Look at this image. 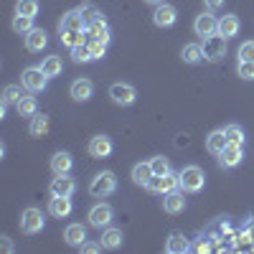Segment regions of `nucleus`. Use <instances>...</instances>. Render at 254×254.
Instances as JSON below:
<instances>
[{
    "mask_svg": "<svg viewBox=\"0 0 254 254\" xmlns=\"http://www.w3.org/2000/svg\"><path fill=\"white\" fill-rule=\"evenodd\" d=\"M89 51H92V59H104L107 54V44H102V41H89Z\"/></svg>",
    "mask_w": 254,
    "mask_h": 254,
    "instance_id": "ea45409f",
    "label": "nucleus"
},
{
    "mask_svg": "<svg viewBox=\"0 0 254 254\" xmlns=\"http://www.w3.org/2000/svg\"><path fill=\"white\" fill-rule=\"evenodd\" d=\"M203 59L206 61H221L224 56H226V38L224 36H208V38H203Z\"/></svg>",
    "mask_w": 254,
    "mask_h": 254,
    "instance_id": "39448f33",
    "label": "nucleus"
},
{
    "mask_svg": "<svg viewBox=\"0 0 254 254\" xmlns=\"http://www.w3.org/2000/svg\"><path fill=\"white\" fill-rule=\"evenodd\" d=\"M15 110H18L20 117H33L38 112V102H36V97H26L23 94V99L15 104Z\"/></svg>",
    "mask_w": 254,
    "mask_h": 254,
    "instance_id": "c756f323",
    "label": "nucleus"
},
{
    "mask_svg": "<svg viewBox=\"0 0 254 254\" xmlns=\"http://www.w3.org/2000/svg\"><path fill=\"white\" fill-rule=\"evenodd\" d=\"M237 74L247 81L254 79V61H239V66H237Z\"/></svg>",
    "mask_w": 254,
    "mask_h": 254,
    "instance_id": "4c0bfd02",
    "label": "nucleus"
},
{
    "mask_svg": "<svg viewBox=\"0 0 254 254\" xmlns=\"http://www.w3.org/2000/svg\"><path fill=\"white\" fill-rule=\"evenodd\" d=\"M178 178H181V188L186 190V193H198V190L203 188V183H206V176H203V171L198 165H186L178 173Z\"/></svg>",
    "mask_w": 254,
    "mask_h": 254,
    "instance_id": "7ed1b4c3",
    "label": "nucleus"
},
{
    "mask_svg": "<svg viewBox=\"0 0 254 254\" xmlns=\"http://www.w3.org/2000/svg\"><path fill=\"white\" fill-rule=\"evenodd\" d=\"M20 99H23V92H20L18 84H8V87L3 89V107H10V104H18Z\"/></svg>",
    "mask_w": 254,
    "mask_h": 254,
    "instance_id": "7c9ffc66",
    "label": "nucleus"
},
{
    "mask_svg": "<svg viewBox=\"0 0 254 254\" xmlns=\"http://www.w3.org/2000/svg\"><path fill=\"white\" fill-rule=\"evenodd\" d=\"M239 61H254V41H244L239 46Z\"/></svg>",
    "mask_w": 254,
    "mask_h": 254,
    "instance_id": "58836bf2",
    "label": "nucleus"
},
{
    "mask_svg": "<svg viewBox=\"0 0 254 254\" xmlns=\"http://www.w3.org/2000/svg\"><path fill=\"white\" fill-rule=\"evenodd\" d=\"M224 3H226V0H203V5L208 10H219V8H224Z\"/></svg>",
    "mask_w": 254,
    "mask_h": 254,
    "instance_id": "37998d69",
    "label": "nucleus"
},
{
    "mask_svg": "<svg viewBox=\"0 0 254 254\" xmlns=\"http://www.w3.org/2000/svg\"><path fill=\"white\" fill-rule=\"evenodd\" d=\"M46 44H49V33H46L44 28H33V31H28V33H26V49H28L31 54L44 51V49H46Z\"/></svg>",
    "mask_w": 254,
    "mask_h": 254,
    "instance_id": "f3484780",
    "label": "nucleus"
},
{
    "mask_svg": "<svg viewBox=\"0 0 254 254\" xmlns=\"http://www.w3.org/2000/svg\"><path fill=\"white\" fill-rule=\"evenodd\" d=\"M87 33H89L94 41H102V44H110V38H112V31H110V26H107V20H104V18L89 23V26H87Z\"/></svg>",
    "mask_w": 254,
    "mask_h": 254,
    "instance_id": "aec40b11",
    "label": "nucleus"
},
{
    "mask_svg": "<svg viewBox=\"0 0 254 254\" xmlns=\"http://www.w3.org/2000/svg\"><path fill=\"white\" fill-rule=\"evenodd\" d=\"M229 145V140H226V132L224 130H214L208 137H206V150L211 153V155H221V150Z\"/></svg>",
    "mask_w": 254,
    "mask_h": 254,
    "instance_id": "b1692460",
    "label": "nucleus"
},
{
    "mask_svg": "<svg viewBox=\"0 0 254 254\" xmlns=\"http://www.w3.org/2000/svg\"><path fill=\"white\" fill-rule=\"evenodd\" d=\"M188 249H190V244H188L186 234H181V231H173V234L168 237V242H165V252L168 254H183Z\"/></svg>",
    "mask_w": 254,
    "mask_h": 254,
    "instance_id": "393cba45",
    "label": "nucleus"
},
{
    "mask_svg": "<svg viewBox=\"0 0 254 254\" xmlns=\"http://www.w3.org/2000/svg\"><path fill=\"white\" fill-rule=\"evenodd\" d=\"M20 84H23V89L31 92V94H38L49 87V76L44 74L41 66H28L23 74H20Z\"/></svg>",
    "mask_w": 254,
    "mask_h": 254,
    "instance_id": "20e7f679",
    "label": "nucleus"
},
{
    "mask_svg": "<svg viewBox=\"0 0 254 254\" xmlns=\"http://www.w3.org/2000/svg\"><path fill=\"white\" fill-rule=\"evenodd\" d=\"M117 190V178L112 171H102L89 181V193L94 198H104V196H112Z\"/></svg>",
    "mask_w": 254,
    "mask_h": 254,
    "instance_id": "f257e3e1",
    "label": "nucleus"
},
{
    "mask_svg": "<svg viewBox=\"0 0 254 254\" xmlns=\"http://www.w3.org/2000/svg\"><path fill=\"white\" fill-rule=\"evenodd\" d=\"M44 226H46L44 211L36 208V206L23 208V214H20V231H23V234H41Z\"/></svg>",
    "mask_w": 254,
    "mask_h": 254,
    "instance_id": "f03ea898",
    "label": "nucleus"
},
{
    "mask_svg": "<svg viewBox=\"0 0 254 254\" xmlns=\"http://www.w3.org/2000/svg\"><path fill=\"white\" fill-rule=\"evenodd\" d=\"M28 132H31V137H44L46 132H49V117L46 115H33L31 117V125H28Z\"/></svg>",
    "mask_w": 254,
    "mask_h": 254,
    "instance_id": "bb28decb",
    "label": "nucleus"
},
{
    "mask_svg": "<svg viewBox=\"0 0 254 254\" xmlns=\"http://www.w3.org/2000/svg\"><path fill=\"white\" fill-rule=\"evenodd\" d=\"M13 31L26 36L28 31H33V18H31V15H20V13H15V18H13Z\"/></svg>",
    "mask_w": 254,
    "mask_h": 254,
    "instance_id": "2f4dec72",
    "label": "nucleus"
},
{
    "mask_svg": "<svg viewBox=\"0 0 254 254\" xmlns=\"http://www.w3.org/2000/svg\"><path fill=\"white\" fill-rule=\"evenodd\" d=\"M41 69H44V74H46L49 79H54V76H61V71H64L61 56H46L44 61H41Z\"/></svg>",
    "mask_w": 254,
    "mask_h": 254,
    "instance_id": "cd10ccee",
    "label": "nucleus"
},
{
    "mask_svg": "<svg viewBox=\"0 0 254 254\" xmlns=\"http://www.w3.org/2000/svg\"><path fill=\"white\" fill-rule=\"evenodd\" d=\"M244 160V145H226L221 155H219V165L221 168H237L239 163Z\"/></svg>",
    "mask_w": 254,
    "mask_h": 254,
    "instance_id": "ddd939ff",
    "label": "nucleus"
},
{
    "mask_svg": "<svg viewBox=\"0 0 254 254\" xmlns=\"http://www.w3.org/2000/svg\"><path fill=\"white\" fill-rule=\"evenodd\" d=\"M237 33H239V18H237V15H224V18H219V36L234 38Z\"/></svg>",
    "mask_w": 254,
    "mask_h": 254,
    "instance_id": "a878e982",
    "label": "nucleus"
},
{
    "mask_svg": "<svg viewBox=\"0 0 254 254\" xmlns=\"http://www.w3.org/2000/svg\"><path fill=\"white\" fill-rule=\"evenodd\" d=\"M3 249H5V252H13V244L8 242V237H3Z\"/></svg>",
    "mask_w": 254,
    "mask_h": 254,
    "instance_id": "c03bdc74",
    "label": "nucleus"
},
{
    "mask_svg": "<svg viewBox=\"0 0 254 254\" xmlns=\"http://www.w3.org/2000/svg\"><path fill=\"white\" fill-rule=\"evenodd\" d=\"M61 44H66L69 49H74V46L84 44V36H81V31H61Z\"/></svg>",
    "mask_w": 254,
    "mask_h": 254,
    "instance_id": "c9c22d12",
    "label": "nucleus"
},
{
    "mask_svg": "<svg viewBox=\"0 0 254 254\" xmlns=\"http://www.w3.org/2000/svg\"><path fill=\"white\" fill-rule=\"evenodd\" d=\"M71 196H51L49 198V214L54 219H66L71 214Z\"/></svg>",
    "mask_w": 254,
    "mask_h": 254,
    "instance_id": "2eb2a0df",
    "label": "nucleus"
},
{
    "mask_svg": "<svg viewBox=\"0 0 254 254\" xmlns=\"http://www.w3.org/2000/svg\"><path fill=\"white\" fill-rule=\"evenodd\" d=\"M71 59H74L76 64L94 61V59H92V51H89V44H79V46H74V49H71Z\"/></svg>",
    "mask_w": 254,
    "mask_h": 254,
    "instance_id": "72a5a7b5",
    "label": "nucleus"
},
{
    "mask_svg": "<svg viewBox=\"0 0 254 254\" xmlns=\"http://www.w3.org/2000/svg\"><path fill=\"white\" fill-rule=\"evenodd\" d=\"M69 94H71L74 102H89L92 94H94V84L89 79H76V81H71Z\"/></svg>",
    "mask_w": 254,
    "mask_h": 254,
    "instance_id": "dca6fc26",
    "label": "nucleus"
},
{
    "mask_svg": "<svg viewBox=\"0 0 254 254\" xmlns=\"http://www.w3.org/2000/svg\"><path fill=\"white\" fill-rule=\"evenodd\" d=\"M224 132H226V140L231 145H244V130H242L239 125H229Z\"/></svg>",
    "mask_w": 254,
    "mask_h": 254,
    "instance_id": "e433bc0d",
    "label": "nucleus"
},
{
    "mask_svg": "<svg viewBox=\"0 0 254 254\" xmlns=\"http://www.w3.org/2000/svg\"><path fill=\"white\" fill-rule=\"evenodd\" d=\"M71 165H74V158H71V153H66V150H59V153L51 155V171H54L56 176H59V173H69Z\"/></svg>",
    "mask_w": 254,
    "mask_h": 254,
    "instance_id": "412c9836",
    "label": "nucleus"
},
{
    "mask_svg": "<svg viewBox=\"0 0 254 254\" xmlns=\"http://www.w3.org/2000/svg\"><path fill=\"white\" fill-rule=\"evenodd\" d=\"M153 190V193H173L176 188H181V178L171 171V173H165V176H155L153 181H150V186H147Z\"/></svg>",
    "mask_w": 254,
    "mask_h": 254,
    "instance_id": "6e6552de",
    "label": "nucleus"
},
{
    "mask_svg": "<svg viewBox=\"0 0 254 254\" xmlns=\"http://www.w3.org/2000/svg\"><path fill=\"white\" fill-rule=\"evenodd\" d=\"M15 13L36 18L38 15V0H18V3H15Z\"/></svg>",
    "mask_w": 254,
    "mask_h": 254,
    "instance_id": "473e14b6",
    "label": "nucleus"
},
{
    "mask_svg": "<svg viewBox=\"0 0 254 254\" xmlns=\"http://www.w3.org/2000/svg\"><path fill=\"white\" fill-rule=\"evenodd\" d=\"M87 150H89V155H92V158H97V160L110 158V155H112V150H115L112 137H107V135H94V137L89 140V145H87Z\"/></svg>",
    "mask_w": 254,
    "mask_h": 254,
    "instance_id": "1a4fd4ad",
    "label": "nucleus"
},
{
    "mask_svg": "<svg viewBox=\"0 0 254 254\" xmlns=\"http://www.w3.org/2000/svg\"><path fill=\"white\" fill-rule=\"evenodd\" d=\"M176 20H178V10H176V5H171V3H160V5H155L153 23H155L158 28H171Z\"/></svg>",
    "mask_w": 254,
    "mask_h": 254,
    "instance_id": "9d476101",
    "label": "nucleus"
},
{
    "mask_svg": "<svg viewBox=\"0 0 254 254\" xmlns=\"http://www.w3.org/2000/svg\"><path fill=\"white\" fill-rule=\"evenodd\" d=\"M150 165H153V173H155V176L171 173V160H168L165 155H155V158L150 160Z\"/></svg>",
    "mask_w": 254,
    "mask_h": 254,
    "instance_id": "f704fd0d",
    "label": "nucleus"
},
{
    "mask_svg": "<svg viewBox=\"0 0 254 254\" xmlns=\"http://www.w3.org/2000/svg\"><path fill=\"white\" fill-rule=\"evenodd\" d=\"M74 190H76V181L69 173H59L51 181V186H49V193L51 196H74Z\"/></svg>",
    "mask_w": 254,
    "mask_h": 254,
    "instance_id": "9b49d317",
    "label": "nucleus"
},
{
    "mask_svg": "<svg viewBox=\"0 0 254 254\" xmlns=\"http://www.w3.org/2000/svg\"><path fill=\"white\" fill-rule=\"evenodd\" d=\"M193 31H196V36H201V38L216 36V33H219V20L211 15V10H208V13H201V15L193 20Z\"/></svg>",
    "mask_w": 254,
    "mask_h": 254,
    "instance_id": "f8f14e48",
    "label": "nucleus"
},
{
    "mask_svg": "<svg viewBox=\"0 0 254 254\" xmlns=\"http://www.w3.org/2000/svg\"><path fill=\"white\" fill-rule=\"evenodd\" d=\"M64 239H66L69 247H79L87 242V229H84L81 224H69L66 229H64Z\"/></svg>",
    "mask_w": 254,
    "mask_h": 254,
    "instance_id": "5701e85b",
    "label": "nucleus"
},
{
    "mask_svg": "<svg viewBox=\"0 0 254 254\" xmlns=\"http://www.w3.org/2000/svg\"><path fill=\"white\" fill-rule=\"evenodd\" d=\"M81 13H84V20H87V26H89V23H94V20H99V18H104L94 5H84V8H81Z\"/></svg>",
    "mask_w": 254,
    "mask_h": 254,
    "instance_id": "a19ab883",
    "label": "nucleus"
},
{
    "mask_svg": "<svg viewBox=\"0 0 254 254\" xmlns=\"http://www.w3.org/2000/svg\"><path fill=\"white\" fill-rule=\"evenodd\" d=\"M102 247L104 249H120L122 242H125V234H122V229H115V226H107L102 231Z\"/></svg>",
    "mask_w": 254,
    "mask_h": 254,
    "instance_id": "4be33fe9",
    "label": "nucleus"
},
{
    "mask_svg": "<svg viewBox=\"0 0 254 254\" xmlns=\"http://www.w3.org/2000/svg\"><path fill=\"white\" fill-rule=\"evenodd\" d=\"M76 249L84 252V254H97V252H102L104 247H102V242H84V244H79Z\"/></svg>",
    "mask_w": 254,
    "mask_h": 254,
    "instance_id": "79ce46f5",
    "label": "nucleus"
},
{
    "mask_svg": "<svg viewBox=\"0 0 254 254\" xmlns=\"http://www.w3.org/2000/svg\"><path fill=\"white\" fill-rule=\"evenodd\" d=\"M181 56H183L186 64H190V66H193V64H201V61H203V49H201L198 44H186L183 51H181Z\"/></svg>",
    "mask_w": 254,
    "mask_h": 254,
    "instance_id": "c85d7f7f",
    "label": "nucleus"
},
{
    "mask_svg": "<svg viewBox=\"0 0 254 254\" xmlns=\"http://www.w3.org/2000/svg\"><path fill=\"white\" fill-rule=\"evenodd\" d=\"M110 99L115 104H120V107H130V104H135V99H137V89L132 87V84H112Z\"/></svg>",
    "mask_w": 254,
    "mask_h": 254,
    "instance_id": "423d86ee",
    "label": "nucleus"
},
{
    "mask_svg": "<svg viewBox=\"0 0 254 254\" xmlns=\"http://www.w3.org/2000/svg\"><path fill=\"white\" fill-rule=\"evenodd\" d=\"M153 178H155V173H153V165H150V160H147V163H137V165L132 168V181H135L137 186L147 188Z\"/></svg>",
    "mask_w": 254,
    "mask_h": 254,
    "instance_id": "6ab92c4d",
    "label": "nucleus"
},
{
    "mask_svg": "<svg viewBox=\"0 0 254 254\" xmlns=\"http://www.w3.org/2000/svg\"><path fill=\"white\" fill-rule=\"evenodd\" d=\"M183 208H186L183 193H178V190H173V193H165V198H163V211H165V214L176 216V214H183Z\"/></svg>",
    "mask_w": 254,
    "mask_h": 254,
    "instance_id": "a211bd4d",
    "label": "nucleus"
},
{
    "mask_svg": "<svg viewBox=\"0 0 254 254\" xmlns=\"http://www.w3.org/2000/svg\"><path fill=\"white\" fill-rule=\"evenodd\" d=\"M84 28H87V20H84L81 8L69 10L66 15H61V20H59V31H84Z\"/></svg>",
    "mask_w": 254,
    "mask_h": 254,
    "instance_id": "4468645a",
    "label": "nucleus"
},
{
    "mask_svg": "<svg viewBox=\"0 0 254 254\" xmlns=\"http://www.w3.org/2000/svg\"><path fill=\"white\" fill-rule=\"evenodd\" d=\"M142 3H147V5H160V3H165V0H142Z\"/></svg>",
    "mask_w": 254,
    "mask_h": 254,
    "instance_id": "a18cd8bd",
    "label": "nucleus"
},
{
    "mask_svg": "<svg viewBox=\"0 0 254 254\" xmlns=\"http://www.w3.org/2000/svg\"><path fill=\"white\" fill-rule=\"evenodd\" d=\"M115 219V208L110 203H97L92 211H89V224L94 229H107Z\"/></svg>",
    "mask_w": 254,
    "mask_h": 254,
    "instance_id": "0eeeda50",
    "label": "nucleus"
}]
</instances>
